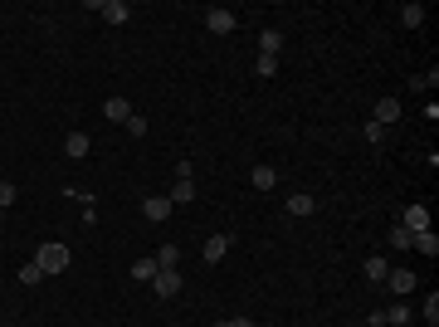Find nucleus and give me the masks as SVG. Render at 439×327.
Listing matches in <instances>:
<instances>
[{
  "label": "nucleus",
  "instance_id": "423d86ee",
  "mask_svg": "<svg viewBox=\"0 0 439 327\" xmlns=\"http://www.w3.org/2000/svg\"><path fill=\"white\" fill-rule=\"evenodd\" d=\"M400 112H405V108H400V98H381V103H376V122L391 132V127L400 122Z\"/></svg>",
  "mask_w": 439,
  "mask_h": 327
},
{
  "label": "nucleus",
  "instance_id": "6ab92c4d",
  "mask_svg": "<svg viewBox=\"0 0 439 327\" xmlns=\"http://www.w3.org/2000/svg\"><path fill=\"white\" fill-rule=\"evenodd\" d=\"M132 279H137V283H151V279H156V259H137V264H132Z\"/></svg>",
  "mask_w": 439,
  "mask_h": 327
},
{
  "label": "nucleus",
  "instance_id": "cd10ccee",
  "mask_svg": "<svg viewBox=\"0 0 439 327\" xmlns=\"http://www.w3.org/2000/svg\"><path fill=\"white\" fill-rule=\"evenodd\" d=\"M15 196H20V191H15L10 181H0V211H10V206H15Z\"/></svg>",
  "mask_w": 439,
  "mask_h": 327
},
{
  "label": "nucleus",
  "instance_id": "9d476101",
  "mask_svg": "<svg viewBox=\"0 0 439 327\" xmlns=\"http://www.w3.org/2000/svg\"><path fill=\"white\" fill-rule=\"evenodd\" d=\"M64 152H69L74 161H83V156L93 152V142H88V132H69V137H64Z\"/></svg>",
  "mask_w": 439,
  "mask_h": 327
},
{
  "label": "nucleus",
  "instance_id": "2eb2a0df",
  "mask_svg": "<svg viewBox=\"0 0 439 327\" xmlns=\"http://www.w3.org/2000/svg\"><path fill=\"white\" fill-rule=\"evenodd\" d=\"M361 274H366V279H371V283H386V274H391V264H386V259H381V254H371V259H366V264H361Z\"/></svg>",
  "mask_w": 439,
  "mask_h": 327
},
{
  "label": "nucleus",
  "instance_id": "20e7f679",
  "mask_svg": "<svg viewBox=\"0 0 439 327\" xmlns=\"http://www.w3.org/2000/svg\"><path fill=\"white\" fill-rule=\"evenodd\" d=\"M142 215L151 220V225L171 220V196H147V201H142Z\"/></svg>",
  "mask_w": 439,
  "mask_h": 327
},
{
  "label": "nucleus",
  "instance_id": "393cba45",
  "mask_svg": "<svg viewBox=\"0 0 439 327\" xmlns=\"http://www.w3.org/2000/svg\"><path fill=\"white\" fill-rule=\"evenodd\" d=\"M39 279H44V274H39V264H34V259H29V264H25V269H20V283H25V288H34V283H39Z\"/></svg>",
  "mask_w": 439,
  "mask_h": 327
},
{
  "label": "nucleus",
  "instance_id": "1a4fd4ad",
  "mask_svg": "<svg viewBox=\"0 0 439 327\" xmlns=\"http://www.w3.org/2000/svg\"><path fill=\"white\" fill-rule=\"evenodd\" d=\"M201 254H205V264H219V259L229 254V234H210V239L201 244Z\"/></svg>",
  "mask_w": 439,
  "mask_h": 327
},
{
  "label": "nucleus",
  "instance_id": "6e6552de",
  "mask_svg": "<svg viewBox=\"0 0 439 327\" xmlns=\"http://www.w3.org/2000/svg\"><path fill=\"white\" fill-rule=\"evenodd\" d=\"M283 211H288L293 220H308L313 211H318V201H313L308 191H298V196H288V206H283Z\"/></svg>",
  "mask_w": 439,
  "mask_h": 327
},
{
  "label": "nucleus",
  "instance_id": "dca6fc26",
  "mask_svg": "<svg viewBox=\"0 0 439 327\" xmlns=\"http://www.w3.org/2000/svg\"><path fill=\"white\" fill-rule=\"evenodd\" d=\"M103 117H108V122H127V117H132V103H127V98H108V103H103Z\"/></svg>",
  "mask_w": 439,
  "mask_h": 327
},
{
  "label": "nucleus",
  "instance_id": "7ed1b4c3",
  "mask_svg": "<svg viewBox=\"0 0 439 327\" xmlns=\"http://www.w3.org/2000/svg\"><path fill=\"white\" fill-rule=\"evenodd\" d=\"M151 288H156V298H176V293H181V274H176V269H156Z\"/></svg>",
  "mask_w": 439,
  "mask_h": 327
},
{
  "label": "nucleus",
  "instance_id": "4be33fe9",
  "mask_svg": "<svg viewBox=\"0 0 439 327\" xmlns=\"http://www.w3.org/2000/svg\"><path fill=\"white\" fill-rule=\"evenodd\" d=\"M254 69H259V79H273V74H278V54H259Z\"/></svg>",
  "mask_w": 439,
  "mask_h": 327
},
{
  "label": "nucleus",
  "instance_id": "a878e982",
  "mask_svg": "<svg viewBox=\"0 0 439 327\" xmlns=\"http://www.w3.org/2000/svg\"><path fill=\"white\" fill-rule=\"evenodd\" d=\"M425 323L439 327V293H435V288H430V298H425Z\"/></svg>",
  "mask_w": 439,
  "mask_h": 327
},
{
  "label": "nucleus",
  "instance_id": "f3484780",
  "mask_svg": "<svg viewBox=\"0 0 439 327\" xmlns=\"http://www.w3.org/2000/svg\"><path fill=\"white\" fill-rule=\"evenodd\" d=\"M400 25H410V29H420V25H425V5H420V0H410V5H400Z\"/></svg>",
  "mask_w": 439,
  "mask_h": 327
},
{
  "label": "nucleus",
  "instance_id": "f8f14e48",
  "mask_svg": "<svg viewBox=\"0 0 439 327\" xmlns=\"http://www.w3.org/2000/svg\"><path fill=\"white\" fill-rule=\"evenodd\" d=\"M103 20H108V25H127V20H132V5H127V0H103Z\"/></svg>",
  "mask_w": 439,
  "mask_h": 327
},
{
  "label": "nucleus",
  "instance_id": "f03ea898",
  "mask_svg": "<svg viewBox=\"0 0 439 327\" xmlns=\"http://www.w3.org/2000/svg\"><path fill=\"white\" fill-rule=\"evenodd\" d=\"M234 25H239L234 10H224V5H210V10H205V29H210V34H234Z\"/></svg>",
  "mask_w": 439,
  "mask_h": 327
},
{
  "label": "nucleus",
  "instance_id": "0eeeda50",
  "mask_svg": "<svg viewBox=\"0 0 439 327\" xmlns=\"http://www.w3.org/2000/svg\"><path fill=\"white\" fill-rule=\"evenodd\" d=\"M386 288H391L396 298H405V293L415 288V274H410V269H391V274H386Z\"/></svg>",
  "mask_w": 439,
  "mask_h": 327
},
{
  "label": "nucleus",
  "instance_id": "4468645a",
  "mask_svg": "<svg viewBox=\"0 0 439 327\" xmlns=\"http://www.w3.org/2000/svg\"><path fill=\"white\" fill-rule=\"evenodd\" d=\"M249 181H254V191H273V186H278V171H273V166H254Z\"/></svg>",
  "mask_w": 439,
  "mask_h": 327
},
{
  "label": "nucleus",
  "instance_id": "c85d7f7f",
  "mask_svg": "<svg viewBox=\"0 0 439 327\" xmlns=\"http://www.w3.org/2000/svg\"><path fill=\"white\" fill-rule=\"evenodd\" d=\"M215 327H254L249 318H224V323H215Z\"/></svg>",
  "mask_w": 439,
  "mask_h": 327
},
{
  "label": "nucleus",
  "instance_id": "39448f33",
  "mask_svg": "<svg viewBox=\"0 0 439 327\" xmlns=\"http://www.w3.org/2000/svg\"><path fill=\"white\" fill-rule=\"evenodd\" d=\"M396 225H405L410 234H420V229H430V211H425V206H405Z\"/></svg>",
  "mask_w": 439,
  "mask_h": 327
},
{
  "label": "nucleus",
  "instance_id": "bb28decb",
  "mask_svg": "<svg viewBox=\"0 0 439 327\" xmlns=\"http://www.w3.org/2000/svg\"><path fill=\"white\" fill-rule=\"evenodd\" d=\"M361 132H366V142H386V127H381V122H376V117H371V122H366V127H361Z\"/></svg>",
  "mask_w": 439,
  "mask_h": 327
},
{
  "label": "nucleus",
  "instance_id": "b1692460",
  "mask_svg": "<svg viewBox=\"0 0 439 327\" xmlns=\"http://www.w3.org/2000/svg\"><path fill=\"white\" fill-rule=\"evenodd\" d=\"M410 239H415V234H410L405 225H391V244H396V249H410Z\"/></svg>",
  "mask_w": 439,
  "mask_h": 327
},
{
  "label": "nucleus",
  "instance_id": "ddd939ff",
  "mask_svg": "<svg viewBox=\"0 0 439 327\" xmlns=\"http://www.w3.org/2000/svg\"><path fill=\"white\" fill-rule=\"evenodd\" d=\"M410 249H415V254H430V259H435V254H439V234H435V229H420V234L410 239Z\"/></svg>",
  "mask_w": 439,
  "mask_h": 327
},
{
  "label": "nucleus",
  "instance_id": "412c9836",
  "mask_svg": "<svg viewBox=\"0 0 439 327\" xmlns=\"http://www.w3.org/2000/svg\"><path fill=\"white\" fill-rule=\"evenodd\" d=\"M259 49H264V54H278V49H283V34H278V29H264V34H259Z\"/></svg>",
  "mask_w": 439,
  "mask_h": 327
},
{
  "label": "nucleus",
  "instance_id": "c756f323",
  "mask_svg": "<svg viewBox=\"0 0 439 327\" xmlns=\"http://www.w3.org/2000/svg\"><path fill=\"white\" fill-rule=\"evenodd\" d=\"M0 220H5V211H0Z\"/></svg>",
  "mask_w": 439,
  "mask_h": 327
},
{
  "label": "nucleus",
  "instance_id": "aec40b11",
  "mask_svg": "<svg viewBox=\"0 0 439 327\" xmlns=\"http://www.w3.org/2000/svg\"><path fill=\"white\" fill-rule=\"evenodd\" d=\"M381 318H386L391 327H405V323H410V308H405V303L396 298V303H391V313H381Z\"/></svg>",
  "mask_w": 439,
  "mask_h": 327
},
{
  "label": "nucleus",
  "instance_id": "5701e85b",
  "mask_svg": "<svg viewBox=\"0 0 439 327\" xmlns=\"http://www.w3.org/2000/svg\"><path fill=\"white\" fill-rule=\"evenodd\" d=\"M122 132H127V137H147V117H142V112H132V117L122 122Z\"/></svg>",
  "mask_w": 439,
  "mask_h": 327
},
{
  "label": "nucleus",
  "instance_id": "f257e3e1",
  "mask_svg": "<svg viewBox=\"0 0 439 327\" xmlns=\"http://www.w3.org/2000/svg\"><path fill=\"white\" fill-rule=\"evenodd\" d=\"M34 264H39L44 279H49V274H64V269H69V244H59V239L39 244V249H34Z\"/></svg>",
  "mask_w": 439,
  "mask_h": 327
},
{
  "label": "nucleus",
  "instance_id": "9b49d317",
  "mask_svg": "<svg viewBox=\"0 0 439 327\" xmlns=\"http://www.w3.org/2000/svg\"><path fill=\"white\" fill-rule=\"evenodd\" d=\"M196 201V176H176V186H171V206H191Z\"/></svg>",
  "mask_w": 439,
  "mask_h": 327
},
{
  "label": "nucleus",
  "instance_id": "a211bd4d",
  "mask_svg": "<svg viewBox=\"0 0 439 327\" xmlns=\"http://www.w3.org/2000/svg\"><path fill=\"white\" fill-rule=\"evenodd\" d=\"M176 264H181V249L176 244H161L156 249V269H176Z\"/></svg>",
  "mask_w": 439,
  "mask_h": 327
}]
</instances>
